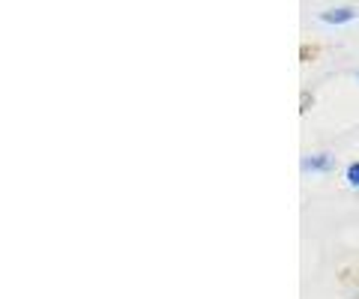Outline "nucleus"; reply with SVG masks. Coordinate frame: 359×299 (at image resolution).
<instances>
[{
    "label": "nucleus",
    "instance_id": "obj_4",
    "mask_svg": "<svg viewBox=\"0 0 359 299\" xmlns=\"http://www.w3.org/2000/svg\"><path fill=\"white\" fill-rule=\"evenodd\" d=\"M356 81H359V69H356Z\"/></svg>",
    "mask_w": 359,
    "mask_h": 299
},
{
    "label": "nucleus",
    "instance_id": "obj_2",
    "mask_svg": "<svg viewBox=\"0 0 359 299\" xmlns=\"http://www.w3.org/2000/svg\"><path fill=\"white\" fill-rule=\"evenodd\" d=\"M299 168L306 174H330V171H335V153L332 150H311L299 159Z\"/></svg>",
    "mask_w": 359,
    "mask_h": 299
},
{
    "label": "nucleus",
    "instance_id": "obj_1",
    "mask_svg": "<svg viewBox=\"0 0 359 299\" xmlns=\"http://www.w3.org/2000/svg\"><path fill=\"white\" fill-rule=\"evenodd\" d=\"M318 18L323 25H332V27H341V25H351V21L359 18V6L353 4H332V6H323Z\"/></svg>",
    "mask_w": 359,
    "mask_h": 299
},
{
    "label": "nucleus",
    "instance_id": "obj_3",
    "mask_svg": "<svg viewBox=\"0 0 359 299\" xmlns=\"http://www.w3.org/2000/svg\"><path fill=\"white\" fill-rule=\"evenodd\" d=\"M341 176H344V186H351L353 192H359V159L347 162L344 171H341Z\"/></svg>",
    "mask_w": 359,
    "mask_h": 299
}]
</instances>
